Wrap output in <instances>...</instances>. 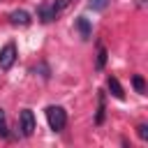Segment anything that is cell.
Wrapping results in <instances>:
<instances>
[{
  "label": "cell",
  "instance_id": "cell-7",
  "mask_svg": "<svg viewBox=\"0 0 148 148\" xmlns=\"http://www.w3.org/2000/svg\"><path fill=\"white\" fill-rule=\"evenodd\" d=\"M106 86H109V90H111V95L116 99H125V90H123V86H120V81L116 76H109L106 79Z\"/></svg>",
  "mask_w": 148,
  "mask_h": 148
},
{
  "label": "cell",
  "instance_id": "cell-6",
  "mask_svg": "<svg viewBox=\"0 0 148 148\" xmlns=\"http://www.w3.org/2000/svg\"><path fill=\"white\" fill-rule=\"evenodd\" d=\"M74 25H76V30H79V35H81V39H90V35H92V25H90V21L86 18V16H76V21H74Z\"/></svg>",
  "mask_w": 148,
  "mask_h": 148
},
{
  "label": "cell",
  "instance_id": "cell-11",
  "mask_svg": "<svg viewBox=\"0 0 148 148\" xmlns=\"http://www.w3.org/2000/svg\"><path fill=\"white\" fill-rule=\"evenodd\" d=\"M109 5H111V0H88V9H92V12H104Z\"/></svg>",
  "mask_w": 148,
  "mask_h": 148
},
{
  "label": "cell",
  "instance_id": "cell-12",
  "mask_svg": "<svg viewBox=\"0 0 148 148\" xmlns=\"http://www.w3.org/2000/svg\"><path fill=\"white\" fill-rule=\"evenodd\" d=\"M32 72H35V74H39L42 79H51V69H49V65H46V62H39L37 67H32Z\"/></svg>",
  "mask_w": 148,
  "mask_h": 148
},
{
  "label": "cell",
  "instance_id": "cell-8",
  "mask_svg": "<svg viewBox=\"0 0 148 148\" xmlns=\"http://www.w3.org/2000/svg\"><path fill=\"white\" fill-rule=\"evenodd\" d=\"M106 58H109V51H106V46H104L102 42H97V60H95V69H97V72H102V69H104V65H106Z\"/></svg>",
  "mask_w": 148,
  "mask_h": 148
},
{
  "label": "cell",
  "instance_id": "cell-5",
  "mask_svg": "<svg viewBox=\"0 0 148 148\" xmlns=\"http://www.w3.org/2000/svg\"><path fill=\"white\" fill-rule=\"evenodd\" d=\"M7 21H9V25L25 28V25H30V23H32V16H30L25 9H14V12H9V14H7Z\"/></svg>",
  "mask_w": 148,
  "mask_h": 148
},
{
  "label": "cell",
  "instance_id": "cell-10",
  "mask_svg": "<svg viewBox=\"0 0 148 148\" xmlns=\"http://www.w3.org/2000/svg\"><path fill=\"white\" fill-rule=\"evenodd\" d=\"M132 86H134V90H136L139 95H146V81H143L141 74H134V76H132Z\"/></svg>",
  "mask_w": 148,
  "mask_h": 148
},
{
  "label": "cell",
  "instance_id": "cell-9",
  "mask_svg": "<svg viewBox=\"0 0 148 148\" xmlns=\"http://www.w3.org/2000/svg\"><path fill=\"white\" fill-rule=\"evenodd\" d=\"M104 113H106V104H104V92L97 90V113H95V125L104 123Z\"/></svg>",
  "mask_w": 148,
  "mask_h": 148
},
{
  "label": "cell",
  "instance_id": "cell-13",
  "mask_svg": "<svg viewBox=\"0 0 148 148\" xmlns=\"http://www.w3.org/2000/svg\"><path fill=\"white\" fill-rule=\"evenodd\" d=\"M9 136V130H7V116H5V109H0V139H7Z\"/></svg>",
  "mask_w": 148,
  "mask_h": 148
},
{
  "label": "cell",
  "instance_id": "cell-4",
  "mask_svg": "<svg viewBox=\"0 0 148 148\" xmlns=\"http://www.w3.org/2000/svg\"><path fill=\"white\" fill-rule=\"evenodd\" d=\"M18 58V51H16V44L14 42H7L2 49H0V69H12V65L16 62Z\"/></svg>",
  "mask_w": 148,
  "mask_h": 148
},
{
  "label": "cell",
  "instance_id": "cell-3",
  "mask_svg": "<svg viewBox=\"0 0 148 148\" xmlns=\"http://www.w3.org/2000/svg\"><path fill=\"white\" fill-rule=\"evenodd\" d=\"M18 130H21V136H25V139L35 134L37 120H35L32 109H21V113H18Z\"/></svg>",
  "mask_w": 148,
  "mask_h": 148
},
{
  "label": "cell",
  "instance_id": "cell-1",
  "mask_svg": "<svg viewBox=\"0 0 148 148\" xmlns=\"http://www.w3.org/2000/svg\"><path fill=\"white\" fill-rule=\"evenodd\" d=\"M44 113H46V123H49V127H51L53 132H62V130L67 127V111H65V106H60V104H49V106L44 109Z\"/></svg>",
  "mask_w": 148,
  "mask_h": 148
},
{
  "label": "cell",
  "instance_id": "cell-2",
  "mask_svg": "<svg viewBox=\"0 0 148 148\" xmlns=\"http://www.w3.org/2000/svg\"><path fill=\"white\" fill-rule=\"evenodd\" d=\"M62 12L58 9V2L56 0H44L42 5H37V18L42 23H53Z\"/></svg>",
  "mask_w": 148,
  "mask_h": 148
},
{
  "label": "cell",
  "instance_id": "cell-15",
  "mask_svg": "<svg viewBox=\"0 0 148 148\" xmlns=\"http://www.w3.org/2000/svg\"><path fill=\"white\" fill-rule=\"evenodd\" d=\"M56 2H58V9H60V12H65V9H67L74 0H56Z\"/></svg>",
  "mask_w": 148,
  "mask_h": 148
},
{
  "label": "cell",
  "instance_id": "cell-14",
  "mask_svg": "<svg viewBox=\"0 0 148 148\" xmlns=\"http://www.w3.org/2000/svg\"><path fill=\"white\" fill-rule=\"evenodd\" d=\"M136 136H139L141 141H148V125H146V123H139V125H136Z\"/></svg>",
  "mask_w": 148,
  "mask_h": 148
}]
</instances>
